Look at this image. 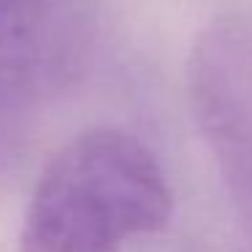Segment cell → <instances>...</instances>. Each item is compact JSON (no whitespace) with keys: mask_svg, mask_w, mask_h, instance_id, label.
<instances>
[{"mask_svg":"<svg viewBox=\"0 0 252 252\" xmlns=\"http://www.w3.org/2000/svg\"><path fill=\"white\" fill-rule=\"evenodd\" d=\"M187 90L203 144L252 239V17L225 14L201 30Z\"/></svg>","mask_w":252,"mask_h":252,"instance_id":"obj_2","label":"cell"},{"mask_svg":"<svg viewBox=\"0 0 252 252\" xmlns=\"http://www.w3.org/2000/svg\"><path fill=\"white\" fill-rule=\"evenodd\" d=\"M93 35V0H0V117L65 87Z\"/></svg>","mask_w":252,"mask_h":252,"instance_id":"obj_3","label":"cell"},{"mask_svg":"<svg viewBox=\"0 0 252 252\" xmlns=\"http://www.w3.org/2000/svg\"><path fill=\"white\" fill-rule=\"evenodd\" d=\"M174 214V192L155 152L114 127L65 141L38 174L19 252H125Z\"/></svg>","mask_w":252,"mask_h":252,"instance_id":"obj_1","label":"cell"}]
</instances>
